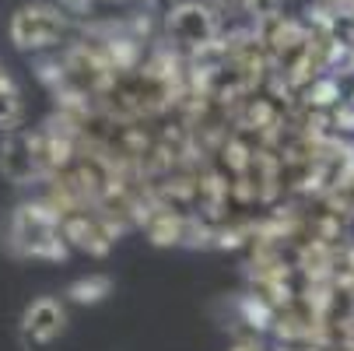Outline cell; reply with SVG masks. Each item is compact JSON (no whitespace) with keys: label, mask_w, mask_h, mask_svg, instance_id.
I'll return each mask as SVG.
<instances>
[{"label":"cell","mask_w":354,"mask_h":351,"mask_svg":"<svg viewBox=\"0 0 354 351\" xmlns=\"http://www.w3.org/2000/svg\"><path fill=\"white\" fill-rule=\"evenodd\" d=\"M8 246L18 257H32V260H64L67 257V235H64V222L60 215L46 204V200H32L21 204L11 218V232H8Z\"/></svg>","instance_id":"cell-1"},{"label":"cell","mask_w":354,"mask_h":351,"mask_svg":"<svg viewBox=\"0 0 354 351\" xmlns=\"http://www.w3.org/2000/svg\"><path fill=\"white\" fill-rule=\"evenodd\" d=\"M165 42H172L183 53H196V49L211 46L214 39H221V11L207 0H176L165 11L162 21Z\"/></svg>","instance_id":"cell-2"},{"label":"cell","mask_w":354,"mask_h":351,"mask_svg":"<svg viewBox=\"0 0 354 351\" xmlns=\"http://www.w3.org/2000/svg\"><path fill=\"white\" fill-rule=\"evenodd\" d=\"M67 32H71V15L60 4H25L11 15V25H8L11 42L25 49V53L60 46Z\"/></svg>","instance_id":"cell-3"},{"label":"cell","mask_w":354,"mask_h":351,"mask_svg":"<svg viewBox=\"0 0 354 351\" xmlns=\"http://www.w3.org/2000/svg\"><path fill=\"white\" fill-rule=\"evenodd\" d=\"M60 222H64L67 242H74L77 249H84V253H91V257H106L113 249V242H116V235L123 232L98 208H77V211L64 215Z\"/></svg>","instance_id":"cell-4"},{"label":"cell","mask_w":354,"mask_h":351,"mask_svg":"<svg viewBox=\"0 0 354 351\" xmlns=\"http://www.w3.org/2000/svg\"><path fill=\"white\" fill-rule=\"evenodd\" d=\"M0 172H4V179H11L15 186H28V183L42 179V165H39V152H35L32 134L8 130L4 144H0Z\"/></svg>","instance_id":"cell-5"},{"label":"cell","mask_w":354,"mask_h":351,"mask_svg":"<svg viewBox=\"0 0 354 351\" xmlns=\"http://www.w3.org/2000/svg\"><path fill=\"white\" fill-rule=\"evenodd\" d=\"M67 327V313L57 298H35V303L25 309V320H21V330L28 341L35 344H49L57 341Z\"/></svg>","instance_id":"cell-6"},{"label":"cell","mask_w":354,"mask_h":351,"mask_svg":"<svg viewBox=\"0 0 354 351\" xmlns=\"http://www.w3.org/2000/svg\"><path fill=\"white\" fill-rule=\"evenodd\" d=\"M113 291V281L106 278V274H91V278H81V281H74L71 288H67V295L74 298V303H81V306H95V303H102V298Z\"/></svg>","instance_id":"cell-7"},{"label":"cell","mask_w":354,"mask_h":351,"mask_svg":"<svg viewBox=\"0 0 354 351\" xmlns=\"http://www.w3.org/2000/svg\"><path fill=\"white\" fill-rule=\"evenodd\" d=\"M25 120V102L15 84H0V130H18Z\"/></svg>","instance_id":"cell-8"},{"label":"cell","mask_w":354,"mask_h":351,"mask_svg":"<svg viewBox=\"0 0 354 351\" xmlns=\"http://www.w3.org/2000/svg\"><path fill=\"white\" fill-rule=\"evenodd\" d=\"M326 344L323 334H281L274 351H326Z\"/></svg>","instance_id":"cell-9"},{"label":"cell","mask_w":354,"mask_h":351,"mask_svg":"<svg viewBox=\"0 0 354 351\" xmlns=\"http://www.w3.org/2000/svg\"><path fill=\"white\" fill-rule=\"evenodd\" d=\"M323 200H326V204H330L333 211H340L344 218H354V172H351L340 186H333Z\"/></svg>","instance_id":"cell-10"},{"label":"cell","mask_w":354,"mask_h":351,"mask_svg":"<svg viewBox=\"0 0 354 351\" xmlns=\"http://www.w3.org/2000/svg\"><path fill=\"white\" fill-rule=\"evenodd\" d=\"M281 11H284V0H245V8H242V15L249 18V25L281 18Z\"/></svg>","instance_id":"cell-11"},{"label":"cell","mask_w":354,"mask_h":351,"mask_svg":"<svg viewBox=\"0 0 354 351\" xmlns=\"http://www.w3.org/2000/svg\"><path fill=\"white\" fill-rule=\"evenodd\" d=\"M228 351H267V348H263L257 337H239V341H235Z\"/></svg>","instance_id":"cell-12"},{"label":"cell","mask_w":354,"mask_h":351,"mask_svg":"<svg viewBox=\"0 0 354 351\" xmlns=\"http://www.w3.org/2000/svg\"><path fill=\"white\" fill-rule=\"evenodd\" d=\"M60 8H64L67 15H81V11L91 8V0H60Z\"/></svg>","instance_id":"cell-13"},{"label":"cell","mask_w":354,"mask_h":351,"mask_svg":"<svg viewBox=\"0 0 354 351\" xmlns=\"http://www.w3.org/2000/svg\"><path fill=\"white\" fill-rule=\"evenodd\" d=\"M214 8L232 15V11H242V8H245V0H214Z\"/></svg>","instance_id":"cell-14"},{"label":"cell","mask_w":354,"mask_h":351,"mask_svg":"<svg viewBox=\"0 0 354 351\" xmlns=\"http://www.w3.org/2000/svg\"><path fill=\"white\" fill-rule=\"evenodd\" d=\"M326 351H354V341H333L326 344Z\"/></svg>","instance_id":"cell-15"},{"label":"cell","mask_w":354,"mask_h":351,"mask_svg":"<svg viewBox=\"0 0 354 351\" xmlns=\"http://www.w3.org/2000/svg\"><path fill=\"white\" fill-rule=\"evenodd\" d=\"M176 4V0H144V8H162V11H169Z\"/></svg>","instance_id":"cell-16"},{"label":"cell","mask_w":354,"mask_h":351,"mask_svg":"<svg viewBox=\"0 0 354 351\" xmlns=\"http://www.w3.org/2000/svg\"><path fill=\"white\" fill-rule=\"evenodd\" d=\"M330 8H344V11H354V0H323Z\"/></svg>","instance_id":"cell-17"},{"label":"cell","mask_w":354,"mask_h":351,"mask_svg":"<svg viewBox=\"0 0 354 351\" xmlns=\"http://www.w3.org/2000/svg\"><path fill=\"white\" fill-rule=\"evenodd\" d=\"M109 4H127V0H109Z\"/></svg>","instance_id":"cell-18"},{"label":"cell","mask_w":354,"mask_h":351,"mask_svg":"<svg viewBox=\"0 0 354 351\" xmlns=\"http://www.w3.org/2000/svg\"><path fill=\"white\" fill-rule=\"evenodd\" d=\"M351 71H354V53H351Z\"/></svg>","instance_id":"cell-19"}]
</instances>
